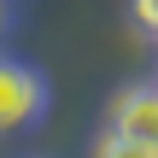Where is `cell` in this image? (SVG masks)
I'll list each match as a JSON object with an SVG mask.
<instances>
[{"mask_svg":"<svg viewBox=\"0 0 158 158\" xmlns=\"http://www.w3.org/2000/svg\"><path fill=\"white\" fill-rule=\"evenodd\" d=\"M111 135H129V141L158 147V82L123 88V94L111 100Z\"/></svg>","mask_w":158,"mask_h":158,"instance_id":"2","label":"cell"},{"mask_svg":"<svg viewBox=\"0 0 158 158\" xmlns=\"http://www.w3.org/2000/svg\"><path fill=\"white\" fill-rule=\"evenodd\" d=\"M6 18H12V12H6V0H0V35H6Z\"/></svg>","mask_w":158,"mask_h":158,"instance_id":"5","label":"cell"},{"mask_svg":"<svg viewBox=\"0 0 158 158\" xmlns=\"http://www.w3.org/2000/svg\"><path fill=\"white\" fill-rule=\"evenodd\" d=\"M135 18H141V29L158 35V0H135Z\"/></svg>","mask_w":158,"mask_h":158,"instance_id":"4","label":"cell"},{"mask_svg":"<svg viewBox=\"0 0 158 158\" xmlns=\"http://www.w3.org/2000/svg\"><path fill=\"white\" fill-rule=\"evenodd\" d=\"M94 158H158V147H147V141H129V135H111V129H106V141L94 147Z\"/></svg>","mask_w":158,"mask_h":158,"instance_id":"3","label":"cell"},{"mask_svg":"<svg viewBox=\"0 0 158 158\" xmlns=\"http://www.w3.org/2000/svg\"><path fill=\"white\" fill-rule=\"evenodd\" d=\"M41 106H47L41 76H35L29 64H18V59H0V135H6V129L35 123V117H41Z\"/></svg>","mask_w":158,"mask_h":158,"instance_id":"1","label":"cell"}]
</instances>
